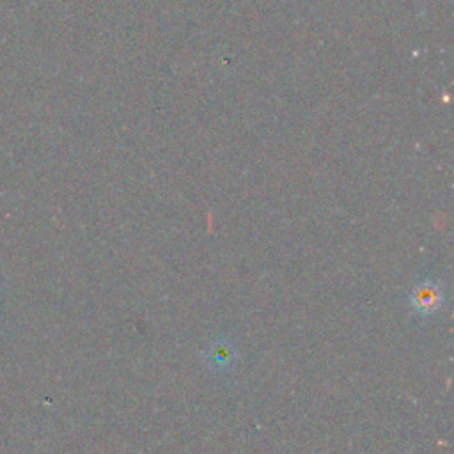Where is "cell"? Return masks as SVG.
Segmentation results:
<instances>
[{
	"mask_svg": "<svg viewBox=\"0 0 454 454\" xmlns=\"http://www.w3.org/2000/svg\"><path fill=\"white\" fill-rule=\"evenodd\" d=\"M442 301V291L436 284L433 282H424L420 286L415 287L413 294H411V303L413 307L422 312V314H427V312H433L438 309Z\"/></svg>",
	"mask_w": 454,
	"mask_h": 454,
	"instance_id": "6da1fadb",
	"label": "cell"
}]
</instances>
